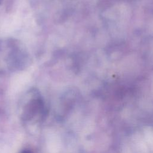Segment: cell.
Masks as SVG:
<instances>
[{
    "label": "cell",
    "mask_w": 153,
    "mask_h": 153,
    "mask_svg": "<svg viewBox=\"0 0 153 153\" xmlns=\"http://www.w3.org/2000/svg\"><path fill=\"white\" fill-rule=\"evenodd\" d=\"M23 153H30V152H28V151H25V152H23Z\"/></svg>",
    "instance_id": "1"
}]
</instances>
